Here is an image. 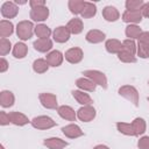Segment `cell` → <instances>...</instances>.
<instances>
[{
  "label": "cell",
  "instance_id": "1",
  "mask_svg": "<svg viewBox=\"0 0 149 149\" xmlns=\"http://www.w3.org/2000/svg\"><path fill=\"white\" fill-rule=\"evenodd\" d=\"M34 33H35V27L31 21L23 20L20 21L16 26V35L21 41H28L29 38H31Z\"/></svg>",
  "mask_w": 149,
  "mask_h": 149
},
{
  "label": "cell",
  "instance_id": "2",
  "mask_svg": "<svg viewBox=\"0 0 149 149\" xmlns=\"http://www.w3.org/2000/svg\"><path fill=\"white\" fill-rule=\"evenodd\" d=\"M118 93L123 97L125 99H127L128 101H130L135 107L139 106V102H140V97H139V92L137 90L132 86V85H123L121 86L119 90H118Z\"/></svg>",
  "mask_w": 149,
  "mask_h": 149
},
{
  "label": "cell",
  "instance_id": "3",
  "mask_svg": "<svg viewBox=\"0 0 149 149\" xmlns=\"http://www.w3.org/2000/svg\"><path fill=\"white\" fill-rule=\"evenodd\" d=\"M83 74L84 77L92 80L95 85H99L102 88H107V77L105 76L104 72L99 70H86L83 72Z\"/></svg>",
  "mask_w": 149,
  "mask_h": 149
},
{
  "label": "cell",
  "instance_id": "4",
  "mask_svg": "<svg viewBox=\"0 0 149 149\" xmlns=\"http://www.w3.org/2000/svg\"><path fill=\"white\" fill-rule=\"evenodd\" d=\"M31 126L36 129L40 130H45V129H50L52 127L56 126V121H54L50 116L47 115H40V116H35L31 121H30Z\"/></svg>",
  "mask_w": 149,
  "mask_h": 149
},
{
  "label": "cell",
  "instance_id": "5",
  "mask_svg": "<svg viewBox=\"0 0 149 149\" xmlns=\"http://www.w3.org/2000/svg\"><path fill=\"white\" fill-rule=\"evenodd\" d=\"M97 115L95 108L92 105L88 106H81L78 111H77V118L83 121V122H90L92 121Z\"/></svg>",
  "mask_w": 149,
  "mask_h": 149
},
{
  "label": "cell",
  "instance_id": "6",
  "mask_svg": "<svg viewBox=\"0 0 149 149\" xmlns=\"http://www.w3.org/2000/svg\"><path fill=\"white\" fill-rule=\"evenodd\" d=\"M38 99H40V102L41 105L47 108V109H56L58 108V102H57V97L52 93H41L38 95Z\"/></svg>",
  "mask_w": 149,
  "mask_h": 149
},
{
  "label": "cell",
  "instance_id": "7",
  "mask_svg": "<svg viewBox=\"0 0 149 149\" xmlns=\"http://www.w3.org/2000/svg\"><path fill=\"white\" fill-rule=\"evenodd\" d=\"M0 12H1V15L3 17H6V19H13V17H15L17 15L19 7L13 1H6V2H3L1 5Z\"/></svg>",
  "mask_w": 149,
  "mask_h": 149
},
{
  "label": "cell",
  "instance_id": "8",
  "mask_svg": "<svg viewBox=\"0 0 149 149\" xmlns=\"http://www.w3.org/2000/svg\"><path fill=\"white\" fill-rule=\"evenodd\" d=\"M65 59L71 63V64H78L79 62H81L83 57H84V52L80 48L78 47H74V48H71L69 50L65 51V55H64Z\"/></svg>",
  "mask_w": 149,
  "mask_h": 149
},
{
  "label": "cell",
  "instance_id": "9",
  "mask_svg": "<svg viewBox=\"0 0 149 149\" xmlns=\"http://www.w3.org/2000/svg\"><path fill=\"white\" fill-rule=\"evenodd\" d=\"M70 36H71V33L69 31L66 26H59V27H57L52 31L54 41H56L57 43H65V42H68Z\"/></svg>",
  "mask_w": 149,
  "mask_h": 149
},
{
  "label": "cell",
  "instance_id": "10",
  "mask_svg": "<svg viewBox=\"0 0 149 149\" xmlns=\"http://www.w3.org/2000/svg\"><path fill=\"white\" fill-rule=\"evenodd\" d=\"M29 16L35 22H43V21H45L49 17V8L47 6L34 8V9L30 10Z\"/></svg>",
  "mask_w": 149,
  "mask_h": 149
},
{
  "label": "cell",
  "instance_id": "11",
  "mask_svg": "<svg viewBox=\"0 0 149 149\" xmlns=\"http://www.w3.org/2000/svg\"><path fill=\"white\" fill-rule=\"evenodd\" d=\"M62 133L69 139H78L84 135V132L81 130V128L76 123H70L64 126L62 128Z\"/></svg>",
  "mask_w": 149,
  "mask_h": 149
},
{
  "label": "cell",
  "instance_id": "12",
  "mask_svg": "<svg viewBox=\"0 0 149 149\" xmlns=\"http://www.w3.org/2000/svg\"><path fill=\"white\" fill-rule=\"evenodd\" d=\"M142 14L141 10H126L122 14V21L129 24H136L142 21Z\"/></svg>",
  "mask_w": 149,
  "mask_h": 149
},
{
  "label": "cell",
  "instance_id": "13",
  "mask_svg": "<svg viewBox=\"0 0 149 149\" xmlns=\"http://www.w3.org/2000/svg\"><path fill=\"white\" fill-rule=\"evenodd\" d=\"M86 41L88 43H92V44H97V43H101L105 38H106V35L104 31L99 30V29H91L86 33V36H85Z\"/></svg>",
  "mask_w": 149,
  "mask_h": 149
},
{
  "label": "cell",
  "instance_id": "14",
  "mask_svg": "<svg viewBox=\"0 0 149 149\" xmlns=\"http://www.w3.org/2000/svg\"><path fill=\"white\" fill-rule=\"evenodd\" d=\"M57 113L62 119L68 120V121H74L77 118V112H74V109L72 107L66 106V105L59 106L57 108Z\"/></svg>",
  "mask_w": 149,
  "mask_h": 149
},
{
  "label": "cell",
  "instance_id": "15",
  "mask_svg": "<svg viewBox=\"0 0 149 149\" xmlns=\"http://www.w3.org/2000/svg\"><path fill=\"white\" fill-rule=\"evenodd\" d=\"M45 59H47L49 66L56 68V66H59V65L63 63L64 55H63L61 51H58V50H52V51H50V52L47 55Z\"/></svg>",
  "mask_w": 149,
  "mask_h": 149
},
{
  "label": "cell",
  "instance_id": "16",
  "mask_svg": "<svg viewBox=\"0 0 149 149\" xmlns=\"http://www.w3.org/2000/svg\"><path fill=\"white\" fill-rule=\"evenodd\" d=\"M43 144L48 149H64L65 147H68L69 143L59 137H49L43 141Z\"/></svg>",
  "mask_w": 149,
  "mask_h": 149
},
{
  "label": "cell",
  "instance_id": "17",
  "mask_svg": "<svg viewBox=\"0 0 149 149\" xmlns=\"http://www.w3.org/2000/svg\"><path fill=\"white\" fill-rule=\"evenodd\" d=\"M33 47L38 52H48L52 48V41L50 38H37L34 41Z\"/></svg>",
  "mask_w": 149,
  "mask_h": 149
},
{
  "label": "cell",
  "instance_id": "18",
  "mask_svg": "<svg viewBox=\"0 0 149 149\" xmlns=\"http://www.w3.org/2000/svg\"><path fill=\"white\" fill-rule=\"evenodd\" d=\"M72 97L76 99V101L83 106H88V105H92L93 104V100L92 98L85 93L84 91H80V90H73L72 91Z\"/></svg>",
  "mask_w": 149,
  "mask_h": 149
},
{
  "label": "cell",
  "instance_id": "19",
  "mask_svg": "<svg viewBox=\"0 0 149 149\" xmlns=\"http://www.w3.org/2000/svg\"><path fill=\"white\" fill-rule=\"evenodd\" d=\"M9 119H10V123L15 125V126H19V127H22L27 123H29V119L28 116H26L23 113L21 112H9Z\"/></svg>",
  "mask_w": 149,
  "mask_h": 149
},
{
  "label": "cell",
  "instance_id": "20",
  "mask_svg": "<svg viewBox=\"0 0 149 149\" xmlns=\"http://www.w3.org/2000/svg\"><path fill=\"white\" fill-rule=\"evenodd\" d=\"M76 86L80 90V91H87V92H93V91H95V87H97V85L92 81V80H90L88 78H86V77H83V78H78L77 80H76Z\"/></svg>",
  "mask_w": 149,
  "mask_h": 149
},
{
  "label": "cell",
  "instance_id": "21",
  "mask_svg": "<svg viewBox=\"0 0 149 149\" xmlns=\"http://www.w3.org/2000/svg\"><path fill=\"white\" fill-rule=\"evenodd\" d=\"M102 16L108 22H115V21L119 20L120 13H119V10L115 7H113V6H106L102 9Z\"/></svg>",
  "mask_w": 149,
  "mask_h": 149
},
{
  "label": "cell",
  "instance_id": "22",
  "mask_svg": "<svg viewBox=\"0 0 149 149\" xmlns=\"http://www.w3.org/2000/svg\"><path fill=\"white\" fill-rule=\"evenodd\" d=\"M14 101H15V97H14L13 92L7 91V90H3L0 92V105L3 108L12 107L14 105Z\"/></svg>",
  "mask_w": 149,
  "mask_h": 149
},
{
  "label": "cell",
  "instance_id": "23",
  "mask_svg": "<svg viewBox=\"0 0 149 149\" xmlns=\"http://www.w3.org/2000/svg\"><path fill=\"white\" fill-rule=\"evenodd\" d=\"M66 27H68V29H69V31H70L71 34H73V35H78V34H80V33L83 31L84 24H83L81 19L73 17V19H71V20L68 22Z\"/></svg>",
  "mask_w": 149,
  "mask_h": 149
},
{
  "label": "cell",
  "instance_id": "24",
  "mask_svg": "<svg viewBox=\"0 0 149 149\" xmlns=\"http://www.w3.org/2000/svg\"><path fill=\"white\" fill-rule=\"evenodd\" d=\"M105 48H106V50L109 54H116V55L123 49L122 42H120L116 38H109V40H107L106 43H105Z\"/></svg>",
  "mask_w": 149,
  "mask_h": 149
},
{
  "label": "cell",
  "instance_id": "25",
  "mask_svg": "<svg viewBox=\"0 0 149 149\" xmlns=\"http://www.w3.org/2000/svg\"><path fill=\"white\" fill-rule=\"evenodd\" d=\"M132 127H133V130H134L135 136H140V135L144 134V132L147 129V123H146L144 119H142V118H135L132 121Z\"/></svg>",
  "mask_w": 149,
  "mask_h": 149
},
{
  "label": "cell",
  "instance_id": "26",
  "mask_svg": "<svg viewBox=\"0 0 149 149\" xmlns=\"http://www.w3.org/2000/svg\"><path fill=\"white\" fill-rule=\"evenodd\" d=\"M95 14H97V6H95V3L85 1V5H84L83 10L80 13V16L83 19H91V17L95 16Z\"/></svg>",
  "mask_w": 149,
  "mask_h": 149
},
{
  "label": "cell",
  "instance_id": "27",
  "mask_svg": "<svg viewBox=\"0 0 149 149\" xmlns=\"http://www.w3.org/2000/svg\"><path fill=\"white\" fill-rule=\"evenodd\" d=\"M14 33V26L10 21L7 20H1L0 21V36L1 38H6L10 36Z\"/></svg>",
  "mask_w": 149,
  "mask_h": 149
},
{
  "label": "cell",
  "instance_id": "28",
  "mask_svg": "<svg viewBox=\"0 0 149 149\" xmlns=\"http://www.w3.org/2000/svg\"><path fill=\"white\" fill-rule=\"evenodd\" d=\"M12 54L15 58H19V59H22L27 56L28 54V47L23 43V42H17L14 47H13V50H12Z\"/></svg>",
  "mask_w": 149,
  "mask_h": 149
},
{
  "label": "cell",
  "instance_id": "29",
  "mask_svg": "<svg viewBox=\"0 0 149 149\" xmlns=\"http://www.w3.org/2000/svg\"><path fill=\"white\" fill-rule=\"evenodd\" d=\"M125 34L129 40H135L140 37V35L142 34V29L137 24H128L126 27Z\"/></svg>",
  "mask_w": 149,
  "mask_h": 149
},
{
  "label": "cell",
  "instance_id": "30",
  "mask_svg": "<svg viewBox=\"0 0 149 149\" xmlns=\"http://www.w3.org/2000/svg\"><path fill=\"white\" fill-rule=\"evenodd\" d=\"M51 34H52V31L47 24L40 23V24L35 26V35L38 38H49Z\"/></svg>",
  "mask_w": 149,
  "mask_h": 149
},
{
  "label": "cell",
  "instance_id": "31",
  "mask_svg": "<svg viewBox=\"0 0 149 149\" xmlns=\"http://www.w3.org/2000/svg\"><path fill=\"white\" fill-rule=\"evenodd\" d=\"M49 69V64L47 62V59H43V58H37L34 61L33 63V70L36 72V73H44L47 72Z\"/></svg>",
  "mask_w": 149,
  "mask_h": 149
},
{
  "label": "cell",
  "instance_id": "32",
  "mask_svg": "<svg viewBox=\"0 0 149 149\" xmlns=\"http://www.w3.org/2000/svg\"><path fill=\"white\" fill-rule=\"evenodd\" d=\"M84 5H85V1H83V0H70L68 3L70 12L74 15H78L81 13Z\"/></svg>",
  "mask_w": 149,
  "mask_h": 149
},
{
  "label": "cell",
  "instance_id": "33",
  "mask_svg": "<svg viewBox=\"0 0 149 149\" xmlns=\"http://www.w3.org/2000/svg\"><path fill=\"white\" fill-rule=\"evenodd\" d=\"M116 128L118 130L123 134V135H127V136H135L134 134V130H133V127H132V123H127V122H116Z\"/></svg>",
  "mask_w": 149,
  "mask_h": 149
},
{
  "label": "cell",
  "instance_id": "34",
  "mask_svg": "<svg viewBox=\"0 0 149 149\" xmlns=\"http://www.w3.org/2000/svg\"><path fill=\"white\" fill-rule=\"evenodd\" d=\"M118 58L123 63H136V61H137L135 55H132L130 52H128L123 49L118 54Z\"/></svg>",
  "mask_w": 149,
  "mask_h": 149
},
{
  "label": "cell",
  "instance_id": "35",
  "mask_svg": "<svg viewBox=\"0 0 149 149\" xmlns=\"http://www.w3.org/2000/svg\"><path fill=\"white\" fill-rule=\"evenodd\" d=\"M143 5H144L143 0H127L125 2L127 10H141Z\"/></svg>",
  "mask_w": 149,
  "mask_h": 149
},
{
  "label": "cell",
  "instance_id": "36",
  "mask_svg": "<svg viewBox=\"0 0 149 149\" xmlns=\"http://www.w3.org/2000/svg\"><path fill=\"white\" fill-rule=\"evenodd\" d=\"M136 54L140 58H149V44H146V43H142V42H139L137 43V50H136Z\"/></svg>",
  "mask_w": 149,
  "mask_h": 149
},
{
  "label": "cell",
  "instance_id": "37",
  "mask_svg": "<svg viewBox=\"0 0 149 149\" xmlns=\"http://www.w3.org/2000/svg\"><path fill=\"white\" fill-rule=\"evenodd\" d=\"M122 47H123V50L130 52L132 55H135V54H136L137 45H136V43L134 42V40H129V38L125 40V41L122 42Z\"/></svg>",
  "mask_w": 149,
  "mask_h": 149
},
{
  "label": "cell",
  "instance_id": "38",
  "mask_svg": "<svg viewBox=\"0 0 149 149\" xmlns=\"http://www.w3.org/2000/svg\"><path fill=\"white\" fill-rule=\"evenodd\" d=\"M12 49V43L7 38H1L0 40V55L1 56H6L7 54H9Z\"/></svg>",
  "mask_w": 149,
  "mask_h": 149
},
{
  "label": "cell",
  "instance_id": "39",
  "mask_svg": "<svg viewBox=\"0 0 149 149\" xmlns=\"http://www.w3.org/2000/svg\"><path fill=\"white\" fill-rule=\"evenodd\" d=\"M139 149H149V136H142L137 142Z\"/></svg>",
  "mask_w": 149,
  "mask_h": 149
},
{
  "label": "cell",
  "instance_id": "40",
  "mask_svg": "<svg viewBox=\"0 0 149 149\" xmlns=\"http://www.w3.org/2000/svg\"><path fill=\"white\" fill-rule=\"evenodd\" d=\"M10 123V119H9V114L1 111L0 112V125L1 126H6V125H9Z\"/></svg>",
  "mask_w": 149,
  "mask_h": 149
},
{
  "label": "cell",
  "instance_id": "41",
  "mask_svg": "<svg viewBox=\"0 0 149 149\" xmlns=\"http://www.w3.org/2000/svg\"><path fill=\"white\" fill-rule=\"evenodd\" d=\"M29 5H30L31 9H34V8H38V7L45 6V1L44 0H30Z\"/></svg>",
  "mask_w": 149,
  "mask_h": 149
},
{
  "label": "cell",
  "instance_id": "42",
  "mask_svg": "<svg viewBox=\"0 0 149 149\" xmlns=\"http://www.w3.org/2000/svg\"><path fill=\"white\" fill-rule=\"evenodd\" d=\"M137 40H139V42L149 44V31H142V34L140 35V37Z\"/></svg>",
  "mask_w": 149,
  "mask_h": 149
},
{
  "label": "cell",
  "instance_id": "43",
  "mask_svg": "<svg viewBox=\"0 0 149 149\" xmlns=\"http://www.w3.org/2000/svg\"><path fill=\"white\" fill-rule=\"evenodd\" d=\"M8 62L3 58V57H1V59H0V72H6L7 71V69H8Z\"/></svg>",
  "mask_w": 149,
  "mask_h": 149
},
{
  "label": "cell",
  "instance_id": "44",
  "mask_svg": "<svg viewBox=\"0 0 149 149\" xmlns=\"http://www.w3.org/2000/svg\"><path fill=\"white\" fill-rule=\"evenodd\" d=\"M141 14H142V16L149 17V2H144V5L141 8Z\"/></svg>",
  "mask_w": 149,
  "mask_h": 149
},
{
  "label": "cell",
  "instance_id": "45",
  "mask_svg": "<svg viewBox=\"0 0 149 149\" xmlns=\"http://www.w3.org/2000/svg\"><path fill=\"white\" fill-rule=\"evenodd\" d=\"M93 149H109L107 146H104V144H98V146H95Z\"/></svg>",
  "mask_w": 149,
  "mask_h": 149
},
{
  "label": "cell",
  "instance_id": "46",
  "mask_svg": "<svg viewBox=\"0 0 149 149\" xmlns=\"http://www.w3.org/2000/svg\"><path fill=\"white\" fill-rule=\"evenodd\" d=\"M14 2H15L16 5H24V3H27L26 0H15Z\"/></svg>",
  "mask_w": 149,
  "mask_h": 149
},
{
  "label": "cell",
  "instance_id": "47",
  "mask_svg": "<svg viewBox=\"0 0 149 149\" xmlns=\"http://www.w3.org/2000/svg\"><path fill=\"white\" fill-rule=\"evenodd\" d=\"M0 149H5V147H3V144H1V146H0Z\"/></svg>",
  "mask_w": 149,
  "mask_h": 149
},
{
  "label": "cell",
  "instance_id": "48",
  "mask_svg": "<svg viewBox=\"0 0 149 149\" xmlns=\"http://www.w3.org/2000/svg\"><path fill=\"white\" fill-rule=\"evenodd\" d=\"M148 101H149V97H148Z\"/></svg>",
  "mask_w": 149,
  "mask_h": 149
},
{
  "label": "cell",
  "instance_id": "49",
  "mask_svg": "<svg viewBox=\"0 0 149 149\" xmlns=\"http://www.w3.org/2000/svg\"><path fill=\"white\" fill-rule=\"evenodd\" d=\"M148 84H149V81H148Z\"/></svg>",
  "mask_w": 149,
  "mask_h": 149
}]
</instances>
